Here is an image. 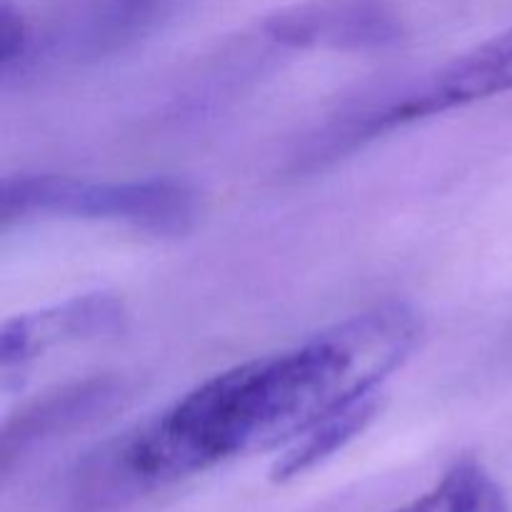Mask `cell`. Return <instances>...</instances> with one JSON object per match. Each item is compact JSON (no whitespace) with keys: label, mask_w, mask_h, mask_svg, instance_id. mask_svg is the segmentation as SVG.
Here are the masks:
<instances>
[{"label":"cell","mask_w":512,"mask_h":512,"mask_svg":"<svg viewBox=\"0 0 512 512\" xmlns=\"http://www.w3.org/2000/svg\"><path fill=\"white\" fill-rule=\"evenodd\" d=\"M198 198L175 178L95 183L70 175H8L0 185L3 225L28 218H83L123 223L150 235H183L193 228Z\"/></svg>","instance_id":"cell-1"},{"label":"cell","mask_w":512,"mask_h":512,"mask_svg":"<svg viewBox=\"0 0 512 512\" xmlns=\"http://www.w3.org/2000/svg\"><path fill=\"white\" fill-rule=\"evenodd\" d=\"M505 93H512V25L485 43L475 45L465 55H458L453 63L440 68L433 78L405 93L403 98L365 115L360 130L365 138L410 120L428 118L433 113H445L450 108Z\"/></svg>","instance_id":"cell-2"},{"label":"cell","mask_w":512,"mask_h":512,"mask_svg":"<svg viewBox=\"0 0 512 512\" xmlns=\"http://www.w3.org/2000/svg\"><path fill=\"white\" fill-rule=\"evenodd\" d=\"M265 35L285 48L380 50L403 38V20L388 0H303L270 15Z\"/></svg>","instance_id":"cell-3"},{"label":"cell","mask_w":512,"mask_h":512,"mask_svg":"<svg viewBox=\"0 0 512 512\" xmlns=\"http://www.w3.org/2000/svg\"><path fill=\"white\" fill-rule=\"evenodd\" d=\"M123 323V303L105 293L73 298L33 315H18L3 325V335H0L3 375L8 378L15 368H25L30 360L55 345L118 333L123 330Z\"/></svg>","instance_id":"cell-4"},{"label":"cell","mask_w":512,"mask_h":512,"mask_svg":"<svg viewBox=\"0 0 512 512\" xmlns=\"http://www.w3.org/2000/svg\"><path fill=\"white\" fill-rule=\"evenodd\" d=\"M115 395H118L115 380L90 378L38 398L5 423L3 463L8 465L13 455H20V450L30 448L38 440L95 418L113 403Z\"/></svg>","instance_id":"cell-5"},{"label":"cell","mask_w":512,"mask_h":512,"mask_svg":"<svg viewBox=\"0 0 512 512\" xmlns=\"http://www.w3.org/2000/svg\"><path fill=\"white\" fill-rule=\"evenodd\" d=\"M380 408H383V390H373V393L360 395L353 403L330 413L313 430H308L303 438L280 450L273 468H270V478L275 483H288V480H295L318 468L320 463L340 453L345 445L353 443L373 423Z\"/></svg>","instance_id":"cell-6"},{"label":"cell","mask_w":512,"mask_h":512,"mask_svg":"<svg viewBox=\"0 0 512 512\" xmlns=\"http://www.w3.org/2000/svg\"><path fill=\"white\" fill-rule=\"evenodd\" d=\"M390 512H512V505L500 480L468 455L450 465L433 488Z\"/></svg>","instance_id":"cell-7"},{"label":"cell","mask_w":512,"mask_h":512,"mask_svg":"<svg viewBox=\"0 0 512 512\" xmlns=\"http://www.w3.org/2000/svg\"><path fill=\"white\" fill-rule=\"evenodd\" d=\"M175 0H93L80 28V48L108 53L138 38Z\"/></svg>","instance_id":"cell-8"},{"label":"cell","mask_w":512,"mask_h":512,"mask_svg":"<svg viewBox=\"0 0 512 512\" xmlns=\"http://www.w3.org/2000/svg\"><path fill=\"white\" fill-rule=\"evenodd\" d=\"M30 43H33V33L23 13L10 0H3L0 3V65L5 73L28 55Z\"/></svg>","instance_id":"cell-9"}]
</instances>
